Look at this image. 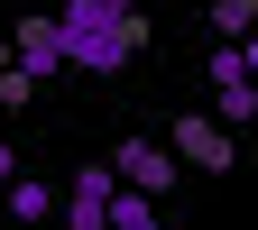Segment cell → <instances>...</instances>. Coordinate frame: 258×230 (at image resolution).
<instances>
[{"instance_id": "1", "label": "cell", "mask_w": 258, "mask_h": 230, "mask_svg": "<svg viewBox=\"0 0 258 230\" xmlns=\"http://www.w3.org/2000/svg\"><path fill=\"white\" fill-rule=\"evenodd\" d=\"M55 19H64L74 74H120V64L148 46V19H139V10H111V0H64Z\"/></svg>"}, {"instance_id": "2", "label": "cell", "mask_w": 258, "mask_h": 230, "mask_svg": "<svg viewBox=\"0 0 258 230\" xmlns=\"http://www.w3.org/2000/svg\"><path fill=\"white\" fill-rule=\"evenodd\" d=\"M203 74H212V120L249 129V120H258V74H249V55H240L231 37H221V55L203 64Z\"/></svg>"}, {"instance_id": "3", "label": "cell", "mask_w": 258, "mask_h": 230, "mask_svg": "<svg viewBox=\"0 0 258 230\" xmlns=\"http://www.w3.org/2000/svg\"><path fill=\"white\" fill-rule=\"evenodd\" d=\"M166 147L184 157V166H203V175H231V157H240V147H231V120H212V111H184V120L166 129Z\"/></svg>"}, {"instance_id": "4", "label": "cell", "mask_w": 258, "mask_h": 230, "mask_svg": "<svg viewBox=\"0 0 258 230\" xmlns=\"http://www.w3.org/2000/svg\"><path fill=\"white\" fill-rule=\"evenodd\" d=\"M111 203H120V166L102 157V166H83L64 184V230H111Z\"/></svg>"}, {"instance_id": "5", "label": "cell", "mask_w": 258, "mask_h": 230, "mask_svg": "<svg viewBox=\"0 0 258 230\" xmlns=\"http://www.w3.org/2000/svg\"><path fill=\"white\" fill-rule=\"evenodd\" d=\"M111 166H120V184H129V193H157V203H166L184 157H175V147H157V138H129V147H111Z\"/></svg>"}, {"instance_id": "6", "label": "cell", "mask_w": 258, "mask_h": 230, "mask_svg": "<svg viewBox=\"0 0 258 230\" xmlns=\"http://www.w3.org/2000/svg\"><path fill=\"white\" fill-rule=\"evenodd\" d=\"M10 46H19L28 74H74V55H64V19H19Z\"/></svg>"}, {"instance_id": "7", "label": "cell", "mask_w": 258, "mask_h": 230, "mask_svg": "<svg viewBox=\"0 0 258 230\" xmlns=\"http://www.w3.org/2000/svg\"><path fill=\"white\" fill-rule=\"evenodd\" d=\"M46 212H55V193L37 175H10V221H46Z\"/></svg>"}, {"instance_id": "8", "label": "cell", "mask_w": 258, "mask_h": 230, "mask_svg": "<svg viewBox=\"0 0 258 230\" xmlns=\"http://www.w3.org/2000/svg\"><path fill=\"white\" fill-rule=\"evenodd\" d=\"M111 230H166V221H157V193H129V184H120V203H111Z\"/></svg>"}, {"instance_id": "9", "label": "cell", "mask_w": 258, "mask_h": 230, "mask_svg": "<svg viewBox=\"0 0 258 230\" xmlns=\"http://www.w3.org/2000/svg\"><path fill=\"white\" fill-rule=\"evenodd\" d=\"M212 28H221V37H258V0H212Z\"/></svg>"}, {"instance_id": "10", "label": "cell", "mask_w": 258, "mask_h": 230, "mask_svg": "<svg viewBox=\"0 0 258 230\" xmlns=\"http://www.w3.org/2000/svg\"><path fill=\"white\" fill-rule=\"evenodd\" d=\"M0 74H19V46H10V37H0Z\"/></svg>"}, {"instance_id": "11", "label": "cell", "mask_w": 258, "mask_h": 230, "mask_svg": "<svg viewBox=\"0 0 258 230\" xmlns=\"http://www.w3.org/2000/svg\"><path fill=\"white\" fill-rule=\"evenodd\" d=\"M240 55H249V74H258V37H240Z\"/></svg>"}, {"instance_id": "12", "label": "cell", "mask_w": 258, "mask_h": 230, "mask_svg": "<svg viewBox=\"0 0 258 230\" xmlns=\"http://www.w3.org/2000/svg\"><path fill=\"white\" fill-rule=\"evenodd\" d=\"M0 184H10V147H0Z\"/></svg>"}, {"instance_id": "13", "label": "cell", "mask_w": 258, "mask_h": 230, "mask_svg": "<svg viewBox=\"0 0 258 230\" xmlns=\"http://www.w3.org/2000/svg\"><path fill=\"white\" fill-rule=\"evenodd\" d=\"M55 230H64V221H55Z\"/></svg>"}]
</instances>
